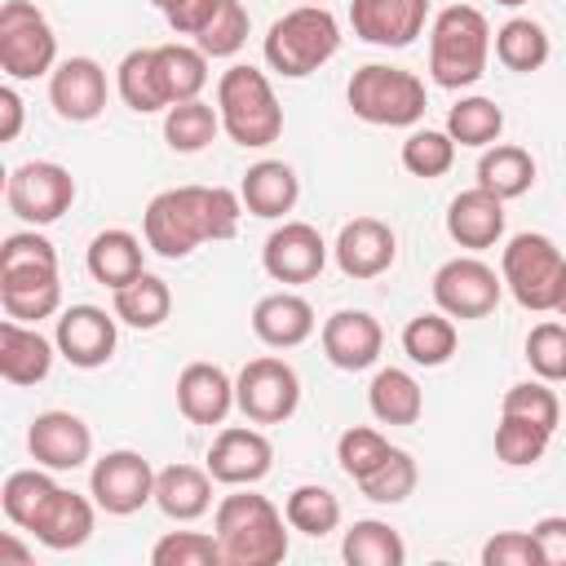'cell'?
Segmentation results:
<instances>
[{
  "instance_id": "3957f363",
  "label": "cell",
  "mask_w": 566,
  "mask_h": 566,
  "mask_svg": "<svg viewBox=\"0 0 566 566\" xmlns=\"http://www.w3.org/2000/svg\"><path fill=\"white\" fill-rule=\"evenodd\" d=\"M287 517L256 491L239 486L212 513V531L226 548V566H279L287 557Z\"/></svg>"
},
{
  "instance_id": "74e56055",
  "label": "cell",
  "mask_w": 566,
  "mask_h": 566,
  "mask_svg": "<svg viewBox=\"0 0 566 566\" xmlns=\"http://www.w3.org/2000/svg\"><path fill=\"white\" fill-rule=\"evenodd\" d=\"M159 53V75L168 88V102H190L208 84V53L199 44H155Z\"/></svg>"
},
{
  "instance_id": "ffe728a7",
  "label": "cell",
  "mask_w": 566,
  "mask_h": 566,
  "mask_svg": "<svg viewBox=\"0 0 566 566\" xmlns=\"http://www.w3.org/2000/svg\"><path fill=\"white\" fill-rule=\"evenodd\" d=\"M49 102L66 124H88L106 111V71L93 57H66L49 75Z\"/></svg>"
},
{
  "instance_id": "f1b7e54d",
  "label": "cell",
  "mask_w": 566,
  "mask_h": 566,
  "mask_svg": "<svg viewBox=\"0 0 566 566\" xmlns=\"http://www.w3.org/2000/svg\"><path fill=\"white\" fill-rule=\"evenodd\" d=\"M142 256H146L142 239H137L133 230L111 226V230L93 234V243H88V252H84V265H88V274H93L102 287L115 292V287H124L128 279H137V274L146 270Z\"/></svg>"
},
{
  "instance_id": "7a4b0ae2",
  "label": "cell",
  "mask_w": 566,
  "mask_h": 566,
  "mask_svg": "<svg viewBox=\"0 0 566 566\" xmlns=\"http://www.w3.org/2000/svg\"><path fill=\"white\" fill-rule=\"evenodd\" d=\"M0 305L4 318L40 323L62 310L57 248L35 230H13L0 248Z\"/></svg>"
},
{
  "instance_id": "277c9868",
  "label": "cell",
  "mask_w": 566,
  "mask_h": 566,
  "mask_svg": "<svg viewBox=\"0 0 566 566\" xmlns=\"http://www.w3.org/2000/svg\"><path fill=\"white\" fill-rule=\"evenodd\" d=\"M491 27L473 4H447L429 27V75L438 88H469L486 75Z\"/></svg>"
},
{
  "instance_id": "836d02e7",
  "label": "cell",
  "mask_w": 566,
  "mask_h": 566,
  "mask_svg": "<svg viewBox=\"0 0 566 566\" xmlns=\"http://www.w3.org/2000/svg\"><path fill=\"white\" fill-rule=\"evenodd\" d=\"M548 53H553V40L535 18H509L495 31V57H500L504 71L531 75V71H539L548 62Z\"/></svg>"
},
{
  "instance_id": "5bb4252c",
  "label": "cell",
  "mask_w": 566,
  "mask_h": 566,
  "mask_svg": "<svg viewBox=\"0 0 566 566\" xmlns=\"http://www.w3.org/2000/svg\"><path fill=\"white\" fill-rule=\"evenodd\" d=\"M115 323L119 318L106 314L102 305H71V310H62L57 314V332H53L57 354L71 367H84V371L106 367L111 354H115V340H119V327Z\"/></svg>"
},
{
  "instance_id": "ba28073f",
  "label": "cell",
  "mask_w": 566,
  "mask_h": 566,
  "mask_svg": "<svg viewBox=\"0 0 566 566\" xmlns=\"http://www.w3.org/2000/svg\"><path fill=\"white\" fill-rule=\"evenodd\" d=\"M345 102L363 124H376V128H411L429 106L424 80L416 71L385 66V62L358 66L345 84Z\"/></svg>"
},
{
  "instance_id": "6da1fadb",
  "label": "cell",
  "mask_w": 566,
  "mask_h": 566,
  "mask_svg": "<svg viewBox=\"0 0 566 566\" xmlns=\"http://www.w3.org/2000/svg\"><path fill=\"white\" fill-rule=\"evenodd\" d=\"M243 217V199L230 186H172L159 190L142 212L146 248L164 261L190 256L199 243L234 239Z\"/></svg>"
},
{
  "instance_id": "d4e9b609",
  "label": "cell",
  "mask_w": 566,
  "mask_h": 566,
  "mask_svg": "<svg viewBox=\"0 0 566 566\" xmlns=\"http://www.w3.org/2000/svg\"><path fill=\"white\" fill-rule=\"evenodd\" d=\"M53 358H57V340L40 336L35 323H18V318L0 323V376L9 385H40L53 371Z\"/></svg>"
},
{
  "instance_id": "83f0119b",
  "label": "cell",
  "mask_w": 566,
  "mask_h": 566,
  "mask_svg": "<svg viewBox=\"0 0 566 566\" xmlns=\"http://www.w3.org/2000/svg\"><path fill=\"white\" fill-rule=\"evenodd\" d=\"M212 473L195 464H168L155 473V504L172 522H195L212 509Z\"/></svg>"
},
{
  "instance_id": "4fadbf2b",
  "label": "cell",
  "mask_w": 566,
  "mask_h": 566,
  "mask_svg": "<svg viewBox=\"0 0 566 566\" xmlns=\"http://www.w3.org/2000/svg\"><path fill=\"white\" fill-rule=\"evenodd\" d=\"M504 279L482 256H451L433 274V305L451 318H486L500 305Z\"/></svg>"
},
{
  "instance_id": "c3c4849f",
  "label": "cell",
  "mask_w": 566,
  "mask_h": 566,
  "mask_svg": "<svg viewBox=\"0 0 566 566\" xmlns=\"http://www.w3.org/2000/svg\"><path fill=\"white\" fill-rule=\"evenodd\" d=\"M526 363L548 385L566 380V323H553V318L535 323L526 332Z\"/></svg>"
},
{
  "instance_id": "8992f818",
  "label": "cell",
  "mask_w": 566,
  "mask_h": 566,
  "mask_svg": "<svg viewBox=\"0 0 566 566\" xmlns=\"http://www.w3.org/2000/svg\"><path fill=\"white\" fill-rule=\"evenodd\" d=\"M217 115L226 137L243 150H265L283 133V106L274 97V84L265 80V71L243 62H234L217 80Z\"/></svg>"
},
{
  "instance_id": "816d5d0a",
  "label": "cell",
  "mask_w": 566,
  "mask_h": 566,
  "mask_svg": "<svg viewBox=\"0 0 566 566\" xmlns=\"http://www.w3.org/2000/svg\"><path fill=\"white\" fill-rule=\"evenodd\" d=\"M221 0H159L155 9L164 13V22L177 31V35H199L208 27V18L217 13Z\"/></svg>"
},
{
  "instance_id": "484cf974",
  "label": "cell",
  "mask_w": 566,
  "mask_h": 566,
  "mask_svg": "<svg viewBox=\"0 0 566 566\" xmlns=\"http://www.w3.org/2000/svg\"><path fill=\"white\" fill-rule=\"evenodd\" d=\"M93 509H97V500H84L80 491L57 486L53 500H49V504L40 509V517L31 522V535H35L44 548H53V553H71V548H80V544L93 535Z\"/></svg>"
},
{
  "instance_id": "b9f144b4",
  "label": "cell",
  "mask_w": 566,
  "mask_h": 566,
  "mask_svg": "<svg viewBox=\"0 0 566 566\" xmlns=\"http://www.w3.org/2000/svg\"><path fill=\"white\" fill-rule=\"evenodd\" d=\"M548 442H553V429L500 411V424H495V455H500L509 469H526V464H535V460L548 451Z\"/></svg>"
},
{
  "instance_id": "4dcf8cb0",
  "label": "cell",
  "mask_w": 566,
  "mask_h": 566,
  "mask_svg": "<svg viewBox=\"0 0 566 566\" xmlns=\"http://www.w3.org/2000/svg\"><path fill=\"white\" fill-rule=\"evenodd\" d=\"M478 186L500 195L504 203L526 195L535 186V155L526 146H513V142H495L482 150L478 159Z\"/></svg>"
},
{
  "instance_id": "7c38bea8",
  "label": "cell",
  "mask_w": 566,
  "mask_h": 566,
  "mask_svg": "<svg viewBox=\"0 0 566 566\" xmlns=\"http://www.w3.org/2000/svg\"><path fill=\"white\" fill-rule=\"evenodd\" d=\"M88 495L97 500L102 513L111 517H128L137 509H146L155 500V469L142 451H106L102 460H93V473H88Z\"/></svg>"
},
{
  "instance_id": "d6a6232c",
  "label": "cell",
  "mask_w": 566,
  "mask_h": 566,
  "mask_svg": "<svg viewBox=\"0 0 566 566\" xmlns=\"http://www.w3.org/2000/svg\"><path fill=\"white\" fill-rule=\"evenodd\" d=\"M168 314H172V287H168L159 274L142 270L137 279H128L124 287H115V318H119V323H128V327H137V332H150V327H159Z\"/></svg>"
},
{
  "instance_id": "1f68e13d",
  "label": "cell",
  "mask_w": 566,
  "mask_h": 566,
  "mask_svg": "<svg viewBox=\"0 0 566 566\" xmlns=\"http://www.w3.org/2000/svg\"><path fill=\"white\" fill-rule=\"evenodd\" d=\"M367 407L380 424H416L424 411V394L411 371L402 367H380L367 385Z\"/></svg>"
},
{
  "instance_id": "60d3db41",
  "label": "cell",
  "mask_w": 566,
  "mask_h": 566,
  "mask_svg": "<svg viewBox=\"0 0 566 566\" xmlns=\"http://www.w3.org/2000/svg\"><path fill=\"white\" fill-rule=\"evenodd\" d=\"M283 517H287L292 531L323 539V535H332L340 526V500L327 486H296L287 495V504H283Z\"/></svg>"
},
{
  "instance_id": "680465c9",
  "label": "cell",
  "mask_w": 566,
  "mask_h": 566,
  "mask_svg": "<svg viewBox=\"0 0 566 566\" xmlns=\"http://www.w3.org/2000/svg\"><path fill=\"white\" fill-rule=\"evenodd\" d=\"M301 4H323V0H301Z\"/></svg>"
},
{
  "instance_id": "e0dca14e",
  "label": "cell",
  "mask_w": 566,
  "mask_h": 566,
  "mask_svg": "<svg viewBox=\"0 0 566 566\" xmlns=\"http://www.w3.org/2000/svg\"><path fill=\"white\" fill-rule=\"evenodd\" d=\"M27 451H31L35 464H44L53 473H66V469L88 464L93 433L75 411H40L27 429Z\"/></svg>"
},
{
  "instance_id": "f5cc1de1",
  "label": "cell",
  "mask_w": 566,
  "mask_h": 566,
  "mask_svg": "<svg viewBox=\"0 0 566 566\" xmlns=\"http://www.w3.org/2000/svg\"><path fill=\"white\" fill-rule=\"evenodd\" d=\"M535 544H539V557L544 566H566V513H548L531 526Z\"/></svg>"
},
{
  "instance_id": "f907efd6",
  "label": "cell",
  "mask_w": 566,
  "mask_h": 566,
  "mask_svg": "<svg viewBox=\"0 0 566 566\" xmlns=\"http://www.w3.org/2000/svg\"><path fill=\"white\" fill-rule=\"evenodd\" d=\"M482 566H544L531 531H500L482 544Z\"/></svg>"
},
{
  "instance_id": "d590c367",
  "label": "cell",
  "mask_w": 566,
  "mask_h": 566,
  "mask_svg": "<svg viewBox=\"0 0 566 566\" xmlns=\"http://www.w3.org/2000/svg\"><path fill=\"white\" fill-rule=\"evenodd\" d=\"M460 345V332L451 323V314L442 310H429V314H416L407 327H402V354L416 363V367H442Z\"/></svg>"
},
{
  "instance_id": "30bf717a",
  "label": "cell",
  "mask_w": 566,
  "mask_h": 566,
  "mask_svg": "<svg viewBox=\"0 0 566 566\" xmlns=\"http://www.w3.org/2000/svg\"><path fill=\"white\" fill-rule=\"evenodd\" d=\"M234 407L252 420V424H283L296 416L301 407V376L292 363L261 354L252 363H243L239 380H234Z\"/></svg>"
},
{
  "instance_id": "7dc6e473",
  "label": "cell",
  "mask_w": 566,
  "mask_h": 566,
  "mask_svg": "<svg viewBox=\"0 0 566 566\" xmlns=\"http://www.w3.org/2000/svg\"><path fill=\"white\" fill-rule=\"evenodd\" d=\"M389 451H394L389 438H385L380 429H367V424H349V429L336 438V460H340L345 478H354V482H363Z\"/></svg>"
},
{
  "instance_id": "9c48e42d",
  "label": "cell",
  "mask_w": 566,
  "mask_h": 566,
  "mask_svg": "<svg viewBox=\"0 0 566 566\" xmlns=\"http://www.w3.org/2000/svg\"><path fill=\"white\" fill-rule=\"evenodd\" d=\"M57 66V35L31 0L0 4V71L9 80H40Z\"/></svg>"
},
{
  "instance_id": "ab89813d",
  "label": "cell",
  "mask_w": 566,
  "mask_h": 566,
  "mask_svg": "<svg viewBox=\"0 0 566 566\" xmlns=\"http://www.w3.org/2000/svg\"><path fill=\"white\" fill-rule=\"evenodd\" d=\"M53 491H57V482L44 473V464H40V469H18V473H9V478H4L0 509H4V517H9L13 526L31 531V522H35V517H40V509L53 500Z\"/></svg>"
},
{
  "instance_id": "2e32d148",
  "label": "cell",
  "mask_w": 566,
  "mask_h": 566,
  "mask_svg": "<svg viewBox=\"0 0 566 566\" xmlns=\"http://www.w3.org/2000/svg\"><path fill=\"white\" fill-rule=\"evenodd\" d=\"M274 469V447L252 424H226L208 447V473L221 486H252Z\"/></svg>"
},
{
  "instance_id": "7402d4cb",
  "label": "cell",
  "mask_w": 566,
  "mask_h": 566,
  "mask_svg": "<svg viewBox=\"0 0 566 566\" xmlns=\"http://www.w3.org/2000/svg\"><path fill=\"white\" fill-rule=\"evenodd\" d=\"M234 407V380L217 363H186L177 376V411L190 424H221Z\"/></svg>"
},
{
  "instance_id": "9f6ffc18",
  "label": "cell",
  "mask_w": 566,
  "mask_h": 566,
  "mask_svg": "<svg viewBox=\"0 0 566 566\" xmlns=\"http://www.w3.org/2000/svg\"><path fill=\"white\" fill-rule=\"evenodd\" d=\"M557 314L566 318V287H562V301H557Z\"/></svg>"
},
{
  "instance_id": "52a82bcc",
  "label": "cell",
  "mask_w": 566,
  "mask_h": 566,
  "mask_svg": "<svg viewBox=\"0 0 566 566\" xmlns=\"http://www.w3.org/2000/svg\"><path fill=\"white\" fill-rule=\"evenodd\" d=\"M500 279H504V287L513 292V301L522 310L557 314V301H562V287H566V256L548 234L522 230L504 243Z\"/></svg>"
},
{
  "instance_id": "7bdbcfd3",
  "label": "cell",
  "mask_w": 566,
  "mask_h": 566,
  "mask_svg": "<svg viewBox=\"0 0 566 566\" xmlns=\"http://www.w3.org/2000/svg\"><path fill=\"white\" fill-rule=\"evenodd\" d=\"M416 482H420V469H416L411 451L394 447V451L358 482V491H363L371 504H402V500L416 491Z\"/></svg>"
},
{
  "instance_id": "8fae6325",
  "label": "cell",
  "mask_w": 566,
  "mask_h": 566,
  "mask_svg": "<svg viewBox=\"0 0 566 566\" xmlns=\"http://www.w3.org/2000/svg\"><path fill=\"white\" fill-rule=\"evenodd\" d=\"M4 203L18 221L27 226H49L62 212H71L75 203V177L71 168L53 164V159H27L9 172L4 181Z\"/></svg>"
},
{
  "instance_id": "681fc988",
  "label": "cell",
  "mask_w": 566,
  "mask_h": 566,
  "mask_svg": "<svg viewBox=\"0 0 566 566\" xmlns=\"http://www.w3.org/2000/svg\"><path fill=\"white\" fill-rule=\"evenodd\" d=\"M504 416H522V420H535L544 429L557 433V420H562V402L557 394L548 389V380H517L504 389V402H500Z\"/></svg>"
},
{
  "instance_id": "5b68a950",
  "label": "cell",
  "mask_w": 566,
  "mask_h": 566,
  "mask_svg": "<svg viewBox=\"0 0 566 566\" xmlns=\"http://www.w3.org/2000/svg\"><path fill=\"white\" fill-rule=\"evenodd\" d=\"M261 53L283 80H305L340 53V22L327 4H296L270 22Z\"/></svg>"
},
{
  "instance_id": "bcb514c9",
  "label": "cell",
  "mask_w": 566,
  "mask_h": 566,
  "mask_svg": "<svg viewBox=\"0 0 566 566\" xmlns=\"http://www.w3.org/2000/svg\"><path fill=\"white\" fill-rule=\"evenodd\" d=\"M248 31H252V18L239 0H221L217 13L208 18V27L195 35V44L208 53V57H234L243 44H248Z\"/></svg>"
},
{
  "instance_id": "9a60e30c",
  "label": "cell",
  "mask_w": 566,
  "mask_h": 566,
  "mask_svg": "<svg viewBox=\"0 0 566 566\" xmlns=\"http://www.w3.org/2000/svg\"><path fill=\"white\" fill-rule=\"evenodd\" d=\"M261 265L274 283H310L327 265V243L310 221H283L261 248Z\"/></svg>"
},
{
  "instance_id": "f546056e",
  "label": "cell",
  "mask_w": 566,
  "mask_h": 566,
  "mask_svg": "<svg viewBox=\"0 0 566 566\" xmlns=\"http://www.w3.org/2000/svg\"><path fill=\"white\" fill-rule=\"evenodd\" d=\"M115 88L124 97L128 111L137 115H155V111H168V88H164V75H159V53L155 49H133L119 57L115 66Z\"/></svg>"
},
{
  "instance_id": "f35d334b",
  "label": "cell",
  "mask_w": 566,
  "mask_h": 566,
  "mask_svg": "<svg viewBox=\"0 0 566 566\" xmlns=\"http://www.w3.org/2000/svg\"><path fill=\"white\" fill-rule=\"evenodd\" d=\"M447 133L455 137V146H495L500 133H504V111L491 102V97H460L451 111H447Z\"/></svg>"
},
{
  "instance_id": "8d00e7d4",
  "label": "cell",
  "mask_w": 566,
  "mask_h": 566,
  "mask_svg": "<svg viewBox=\"0 0 566 566\" xmlns=\"http://www.w3.org/2000/svg\"><path fill=\"white\" fill-rule=\"evenodd\" d=\"M217 133H221V115H217V106H208L199 97L177 102V106L164 111V142L177 155H199Z\"/></svg>"
},
{
  "instance_id": "6f0895ef",
  "label": "cell",
  "mask_w": 566,
  "mask_h": 566,
  "mask_svg": "<svg viewBox=\"0 0 566 566\" xmlns=\"http://www.w3.org/2000/svg\"><path fill=\"white\" fill-rule=\"evenodd\" d=\"M495 4H509V9H517V4H526V0H495Z\"/></svg>"
},
{
  "instance_id": "4316f807",
  "label": "cell",
  "mask_w": 566,
  "mask_h": 566,
  "mask_svg": "<svg viewBox=\"0 0 566 566\" xmlns=\"http://www.w3.org/2000/svg\"><path fill=\"white\" fill-rule=\"evenodd\" d=\"M239 199H243V208H248L252 217L279 221V217H287V212L296 208L301 181H296L292 164H283V159H256V164L243 172V181H239Z\"/></svg>"
},
{
  "instance_id": "d6986e66",
  "label": "cell",
  "mask_w": 566,
  "mask_h": 566,
  "mask_svg": "<svg viewBox=\"0 0 566 566\" xmlns=\"http://www.w3.org/2000/svg\"><path fill=\"white\" fill-rule=\"evenodd\" d=\"M429 22V0H354L349 27L358 40L380 49H407Z\"/></svg>"
},
{
  "instance_id": "ac0fdd59",
  "label": "cell",
  "mask_w": 566,
  "mask_h": 566,
  "mask_svg": "<svg viewBox=\"0 0 566 566\" xmlns=\"http://www.w3.org/2000/svg\"><path fill=\"white\" fill-rule=\"evenodd\" d=\"M332 256H336L345 279H358V283L380 279L398 256V239L380 217H354V221L340 226V234L332 243Z\"/></svg>"
},
{
  "instance_id": "91938a15",
  "label": "cell",
  "mask_w": 566,
  "mask_h": 566,
  "mask_svg": "<svg viewBox=\"0 0 566 566\" xmlns=\"http://www.w3.org/2000/svg\"><path fill=\"white\" fill-rule=\"evenodd\" d=\"M150 4H159V0H150Z\"/></svg>"
},
{
  "instance_id": "11a10c76",
  "label": "cell",
  "mask_w": 566,
  "mask_h": 566,
  "mask_svg": "<svg viewBox=\"0 0 566 566\" xmlns=\"http://www.w3.org/2000/svg\"><path fill=\"white\" fill-rule=\"evenodd\" d=\"M13 562V566H31V548H22L13 535H0V566Z\"/></svg>"
},
{
  "instance_id": "44dd1931",
  "label": "cell",
  "mask_w": 566,
  "mask_h": 566,
  "mask_svg": "<svg viewBox=\"0 0 566 566\" xmlns=\"http://www.w3.org/2000/svg\"><path fill=\"white\" fill-rule=\"evenodd\" d=\"M318 340H323V354H327L332 367H340V371H367L380 358V349H385V327L367 310H336L323 323Z\"/></svg>"
},
{
  "instance_id": "f6af8a7d",
  "label": "cell",
  "mask_w": 566,
  "mask_h": 566,
  "mask_svg": "<svg viewBox=\"0 0 566 566\" xmlns=\"http://www.w3.org/2000/svg\"><path fill=\"white\" fill-rule=\"evenodd\" d=\"M451 164H455V137L447 128H416V133H407V142H402V168L411 177L433 181V177L451 172Z\"/></svg>"
},
{
  "instance_id": "e575fe53",
  "label": "cell",
  "mask_w": 566,
  "mask_h": 566,
  "mask_svg": "<svg viewBox=\"0 0 566 566\" xmlns=\"http://www.w3.org/2000/svg\"><path fill=\"white\" fill-rule=\"evenodd\" d=\"M340 557L349 566H402L407 562V544L402 535L389 526V522H376V517H363L345 531L340 539Z\"/></svg>"
},
{
  "instance_id": "cb8c5ba5",
  "label": "cell",
  "mask_w": 566,
  "mask_h": 566,
  "mask_svg": "<svg viewBox=\"0 0 566 566\" xmlns=\"http://www.w3.org/2000/svg\"><path fill=\"white\" fill-rule=\"evenodd\" d=\"M314 327H318L314 305L305 296H296V292H270L252 310V332L270 349H296V345H305L314 336Z\"/></svg>"
},
{
  "instance_id": "db71d44e",
  "label": "cell",
  "mask_w": 566,
  "mask_h": 566,
  "mask_svg": "<svg viewBox=\"0 0 566 566\" xmlns=\"http://www.w3.org/2000/svg\"><path fill=\"white\" fill-rule=\"evenodd\" d=\"M22 133V97L13 84L0 88V142H18Z\"/></svg>"
},
{
  "instance_id": "ee69618b",
  "label": "cell",
  "mask_w": 566,
  "mask_h": 566,
  "mask_svg": "<svg viewBox=\"0 0 566 566\" xmlns=\"http://www.w3.org/2000/svg\"><path fill=\"white\" fill-rule=\"evenodd\" d=\"M155 566H226V548L217 539V531H168L164 539H155L150 548Z\"/></svg>"
},
{
  "instance_id": "603a6c76",
  "label": "cell",
  "mask_w": 566,
  "mask_h": 566,
  "mask_svg": "<svg viewBox=\"0 0 566 566\" xmlns=\"http://www.w3.org/2000/svg\"><path fill=\"white\" fill-rule=\"evenodd\" d=\"M447 234L469 248V252H482V248H495L504 239V199L473 186V190H460L447 208Z\"/></svg>"
}]
</instances>
